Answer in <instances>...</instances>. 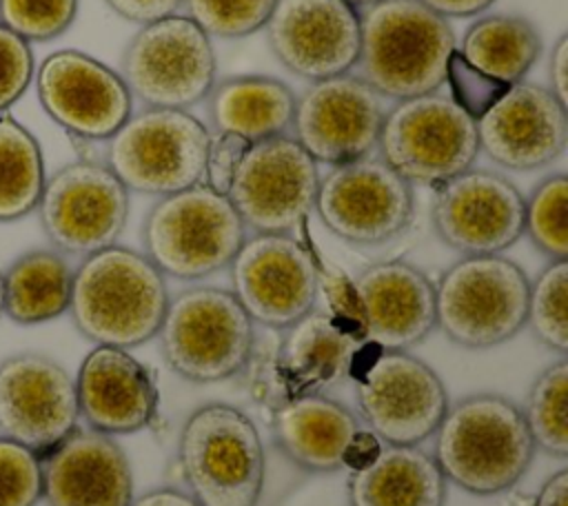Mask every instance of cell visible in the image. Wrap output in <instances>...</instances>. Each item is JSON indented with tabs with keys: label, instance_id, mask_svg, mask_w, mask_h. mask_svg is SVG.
<instances>
[{
	"label": "cell",
	"instance_id": "obj_1",
	"mask_svg": "<svg viewBox=\"0 0 568 506\" xmlns=\"http://www.w3.org/2000/svg\"><path fill=\"white\" fill-rule=\"evenodd\" d=\"M169 291L155 264L129 246L111 244L73 269L69 315L95 346L133 348L158 335Z\"/></svg>",
	"mask_w": 568,
	"mask_h": 506
},
{
	"label": "cell",
	"instance_id": "obj_2",
	"mask_svg": "<svg viewBox=\"0 0 568 506\" xmlns=\"http://www.w3.org/2000/svg\"><path fill=\"white\" fill-rule=\"evenodd\" d=\"M433 435V459L442 475L473 495H497L515 486L537 448L521 408L495 393L448 404Z\"/></svg>",
	"mask_w": 568,
	"mask_h": 506
},
{
	"label": "cell",
	"instance_id": "obj_3",
	"mask_svg": "<svg viewBox=\"0 0 568 506\" xmlns=\"http://www.w3.org/2000/svg\"><path fill=\"white\" fill-rule=\"evenodd\" d=\"M446 18L417 0H379L359 11V78L390 100L437 91L455 53Z\"/></svg>",
	"mask_w": 568,
	"mask_h": 506
},
{
	"label": "cell",
	"instance_id": "obj_4",
	"mask_svg": "<svg viewBox=\"0 0 568 506\" xmlns=\"http://www.w3.org/2000/svg\"><path fill=\"white\" fill-rule=\"evenodd\" d=\"M246 226L229 198L206 182L162 195L142 222L144 255L162 275L202 280L231 264Z\"/></svg>",
	"mask_w": 568,
	"mask_h": 506
},
{
	"label": "cell",
	"instance_id": "obj_5",
	"mask_svg": "<svg viewBox=\"0 0 568 506\" xmlns=\"http://www.w3.org/2000/svg\"><path fill=\"white\" fill-rule=\"evenodd\" d=\"M178 459L197 506H255L264 448L251 417L231 404H204L182 426Z\"/></svg>",
	"mask_w": 568,
	"mask_h": 506
},
{
	"label": "cell",
	"instance_id": "obj_6",
	"mask_svg": "<svg viewBox=\"0 0 568 506\" xmlns=\"http://www.w3.org/2000/svg\"><path fill=\"white\" fill-rule=\"evenodd\" d=\"M530 280L497 255H464L435 284V326L464 348H490L526 326Z\"/></svg>",
	"mask_w": 568,
	"mask_h": 506
},
{
	"label": "cell",
	"instance_id": "obj_7",
	"mask_svg": "<svg viewBox=\"0 0 568 506\" xmlns=\"http://www.w3.org/2000/svg\"><path fill=\"white\" fill-rule=\"evenodd\" d=\"M211 131L189 111L144 107L106 140L104 164L144 195H169L202 182Z\"/></svg>",
	"mask_w": 568,
	"mask_h": 506
},
{
	"label": "cell",
	"instance_id": "obj_8",
	"mask_svg": "<svg viewBox=\"0 0 568 506\" xmlns=\"http://www.w3.org/2000/svg\"><path fill=\"white\" fill-rule=\"evenodd\" d=\"M158 337L173 373L211 384L244 368L253 348V322L231 291L193 286L169 297Z\"/></svg>",
	"mask_w": 568,
	"mask_h": 506
},
{
	"label": "cell",
	"instance_id": "obj_9",
	"mask_svg": "<svg viewBox=\"0 0 568 506\" xmlns=\"http://www.w3.org/2000/svg\"><path fill=\"white\" fill-rule=\"evenodd\" d=\"M375 149L406 182L437 186L475 164V118L437 91L395 100L384 111Z\"/></svg>",
	"mask_w": 568,
	"mask_h": 506
},
{
	"label": "cell",
	"instance_id": "obj_10",
	"mask_svg": "<svg viewBox=\"0 0 568 506\" xmlns=\"http://www.w3.org/2000/svg\"><path fill=\"white\" fill-rule=\"evenodd\" d=\"M211 38L186 16L142 24L120 55V75L131 93L151 109H178L206 100L215 84Z\"/></svg>",
	"mask_w": 568,
	"mask_h": 506
},
{
	"label": "cell",
	"instance_id": "obj_11",
	"mask_svg": "<svg viewBox=\"0 0 568 506\" xmlns=\"http://www.w3.org/2000/svg\"><path fill=\"white\" fill-rule=\"evenodd\" d=\"M317 186V162L284 133L244 149L224 195L246 229L291 233L315 209Z\"/></svg>",
	"mask_w": 568,
	"mask_h": 506
},
{
	"label": "cell",
	"instance_id": "obj_12",
	"mask_svg": "<svg viewBox=\"0 0 568 506\" xmlns=\"http://www.w3.org/2000/svg\"><path fill=\"white\" fill-rule=\"evenodd\" d=\"M36 211L55 251L84 257L122 235L129 191L104 162L75 160L47 178Z\"/></svg>",
	"mask_w": 568,
	"mask_h": 506
},
{
	"label": "cell",
	"instance_id": "obj_13",
	"mask_svg": "<svg viewBox=\"0 0 568 506\" xmlns=\"http://www.w3.org/2000/svg\"><path fill=\"white\" fill-rule=\"evenodd\" d=\"M355 397L373 433L397 446H417L433 437L448 408L439 375L408 351L371 355L359 366Z\"/></svg>",
	"mask_w": 568,
	"mask_h": 506
},
{
	"label": "cell",
	"instance_id": "obj_14",
	"mask_svg": "<svg viewBox=\"0 0 568 506\" xmlns=\"http://www.w3.org/2000/svg\"><path fill=\"white\" fill-rule=\"evenodd\" d=\"M231 293L266 328L284 331L315 308L320 273L311 251L291 233H255L229 264Z\"/></svg>",
	"mask_w": 568,
	"mask_h": 506
},
{
	"label": "cell",
	"instance_id": "obj_15",
	"mask_svg": "<svg viewBox=\"0 0 568 506\" xmlns=\"http://www.w3.org/2000/svg\"><path fill=\"white\" fill-rule=\"evenodd\" d=\"M315 209L322 224L351 244H382L413 220V186L379 155L335 164L320 178Z\"/></svg>",
	"mask_w": 568,
	"mask_h": 506
},
{
	"label": "cell",
	"instance_id": "obj_16",
	"mask_svg": "<svg viewBox=\"0 0 568 506\" xmlns=\"http://www.w3.org/2000/svg\"><path fill=\"white\" fill-rule=\"evenodd\" d=\"M33 80L42 111L80 140L106 142L133 113L122 75L84 51L49 53Z\"/></svg>",
	"mask_w": 568,
	"mask_h": 506
},
{
	"label": "cell",
	"instance_id": "obj_17",
	"mask_svg": "<svg viewBox=\"0 0 568 506\" xmlns=\"http://www.w3.org/2000/svg\"><path fill=\"white\" fill-rule=\"evenodd\" d=\"M384 120L382 98L353 73L311 82L295 95L293 138L322 164H344L375 151Z\"/></svg>",
	"mask_w": 568,
	"mask_h": 506
},
{
	"label": "cell",
	"instance_id": "obj_18",
	"mask_svg": "<svg viewBox=\"0 0 568 506\" xmlns=\"http://www.w3.org/2000/svg\"><path fill=\"white\" fill-rule=\"evenodd\" d=\"M430 217L453 251L497 255L524 235V195L508 178L470 166L435 186Z\"/></svg>",
	"mask_w": 568,
	"mask_h": 506
},
{
	"label": "cell",
	"instance_id": "obj_19",
	"mask_svg": "<svg viewBox=\"0 0 568 506\" xmlns=\"http://www.w3.org/2000/svg\"><path fill=\"white\" fill-rule=\"evenodd\" d=\"M75 380L42 353L0 362V433L44 457L78 428Z\"/></svg>",
	"mask_w": 568,
	"mask_h": 506
},
{
	"label": "cell",
	"instance_id": "obj_20",
	"mask_svg": "<svg viewBox=\"0 0 568 506\" xmlns=\"http://www.w3.org/2000/svg\"><path fill=\"white\" fill-rule=\"evenodd\" d=\"M264 29L277 62L308 82L357 64L359 9L344 0H277Z\"/></svg>",
	"mask_w": 568,
	"mask_h": 506
},
{
	"label": "cell",
	"instance_id": "obj_21",
	"mask_svg": "<svg viewBox=\"0 0 568 506\" xmlns=\"http://www.w3.org/2000/svg\"><path fill=\"white\" fill-rule=\"evenodd\" d=\"M477 142L495 164L535 171L555 162L568 142V113L546 87L508 84L477 118Z\"/></svg>",
	"mask_w": 568,
	"mask_h": 506
},
{
	"label": "cell",
	"instance_id": "obj_22",
	"mask_svg": "<svg viewBox=\"0 0 568 506\" xmlns=\"http://www.w3.org/2000/svg\"><path fill=\"white\" fill-rule=\"evenodd\" d=\"M357 333L377 351H408L435 328V284L424 271L386 260L353 282Z\"/></svg>",
	"mask_w": 568,
	"mask_h": 506
},
{
	"label": "cell",
	"instance_id": "obj_23",
	"mask_svg": "<svg viewBox=\"0 0 568 506\" xmlns=\"http://www.w3.org/2000/svg\"><path fill=\"white\" fill-rule=\"evenodd\" d=\"M47 506H129L131 464L122 446L93 428H75L42 457Z\"/></svg>",
	"mask_w": 568,
	"mask_h": 506
},
{
	"label": "cell",
	"instance_id": "obj_24",
	"mask_svg": "<svg viewBox=\"0 0 568 506\" xmlns=\"http://www.w3.org/2000/svg\"><path fill=\"white\" fill-rule=\"evenodd\" d=\"M75 395L89 428L104 435L135 433L155 417L153 375L124 348H91L78 368Z\"/></svg>",
	"mask_w": 568,
	"mask_h": 506
},
{
	"label": "cell",
	"instance_id": "obj_25",
	"mask_svg": "<svg viewBox=\"0 0 568 506\" xmlns=\"http://www.w3.org/2000/svg\"><path fill=\"white\" fill-rule=\"evenodd\" d=\"M280 451L308 473L342 468L359 439V422L351 408L322 393H300L273 413Z\"/></svg>",
	"mask_w": 568,
	"mask_h": 506
},
{
	"label": "cell",
	"instance_id": "obj_26",
	"mask_svg": "<svg viewBox=\"0 0 568 506\" xmlns=\"http://www.w3.org/2000/svg\"><path fill=\"white\" fill-rule=\"evenodd\" d=\"M362 344L357 328L313 308L284 328L277 364L295 395L322 393L351 373Z\"/></svg>",
	"mask_w": 568,
	"mask_h": 506
},
{
	"label": "cell",
	"instance_id": "obj_27",
	"mask_svg": "<svg viewBox=\"0 0 568 506\" xmlns=\"http://www.w3.org/2000/svg\"><path fill=\"white\" fill-rule=\"evenodd\" d=\"M446 477L419 446L386 444L348 475L351 506H444Z\"/></svg>",
	"mask_w": 568,
	"mask_h": 506
},
{
	"label": "cell",
	"instance_id": "obj_28",
	"mask_svg": "<svg viewBox=\"0 0 568 506\" xmlns=\"http://www.w3.org/2000/svg\"><path fill=\"white\" fill-rule=\"evenodd\" d=\"M213 135H235L246 144L284 135L291 129L295 93L273 75H231L206 95Z\"/></svg>",
	"mask_w": 568,
	"mask_h": 506
},
{
	"label": "cell",
	"instance_id": "obj_29",
	"mask_svg": "<svg viewBox=\"0 0 568 506\" xmlns=\"http://www.w3.org/2000/svg\"><path fill=\"white\" fill-rule=\"evenodd\" d=\"M73 269L55 249H31L2 271L4 315L22 326L42 324L69 311Z\"/></svg>",
	"mask_w": 568,
	"mask_h": 506
},
{
	"label": "cell",
	"instance_id": "obj_30",
	"mask_svg": "<svg viewBox=\"0 0 568 506\" xmlns=\"http://www.w3.org/2000/svg\"><path fill=\"white\" fill-rule=\"evenodd\" d=\"M541 47V36L528 18L490 13L466 29L457 53L481 75L508 87L524 80Z\"/></svg>",
	"mask_w": 568,
	"mask_h": 506
},
{
	"label": "cell",
	"instance_id": "obj_31",
	"mask_svg": "<svg viewBox=\"0 0 568 506\" xmlns=\"http://www.w3.org/2000/svg\"><path fill=\"white\" fill-rule=\"evenodd\" d=\"M44 182L40 142L13 115L0 113V224L33 213Z\"/></svg>",
	"mask_w": 568,
	"mask_h": 506
},
{
	"label": "cell",
	"instance_id": "obj_32",
	"mask_svg": "<svg viewBox=\"0 0 568 506\" xmlns=\"http://www.w3.org/2000/svg\"><path fill=\"white\" fill-rule=\"evenodd\" d=\"M535 446L552 457L568 455V362L557 360L532 382L521 411Z\"/></svg>",
	"mask_w": 568,
	"mask_h": 506
},
{
	"label": "cell",
	"instance_id": "obj_33",
	"mask_svg": "<svg viewBox=\"0 0 568 506\" xmlns=\"http://www.w3.org/2000/svg\"><path fill=\"white\" fill-rule=\"evenodd\" d=\"M526 324L550 351H568V260H550L528 286Z\"/></svg>",
	"mask_w": 568,
	"mask_h": 506
},
{
	"label": "cell",
	"instance_id": "obj_34",
	"mask_svg": "<svg viewBox=\"0 0 568 506\" xmlns=\"http://www.w3.org/2000/svg\"><path fill=\"white\" fill-rule=\"evenodd\" d=\"M524 233L550 260L568 257V178L552 173L524 198Z\"/></svg>",
	"mask_w": 568,
	"mask_h": 506
},
{
	"label": "cell",
	"instance_id": "obj_35",
	"mask_svg": "<svg viewBox=\"0 0 568 506\" xmlns=\"http://www.w3.org/2000/svg\"><path fill=\"white\" fill-rule=\"evenodd\" d=\"M277 0H182L186 18L209 38H246L264 29Z\"/></svg>",
	"mask_w": 568,
	"mask_h": 506
},
{
	"label": "cell",
	"instance_id": "obj_36",
	"mask_svg": "<svg viewBox=\"0 0 568 506\" xmlns=\"http://www.w3.org/2000/svg\"><path fill=\"white\" fill-rule=\"evenodd\" d=\"M80 0H0V24L22 40L49 42L75 22Z\"/></svg>",
	"mask_w": 568,
	"mask_h": 506
},
{
	"label": "cell",
	"instance_id": "obj_37",
	"mask_svg": "<svg viewBox=\"0 0 568 506\" xmlns=\"http://www.w3.org/2000/svg\"><path fill=\"white\" fill-rule=\"evenodd\" d=\"M42 499V457L0 435V506H36Z\"/></svg>",
	"mask_w": 568,
	"mask_h": 506
},
{
	"label": "cell",
	"instance_id": "obj_38",
	"mask_svg": "<svg viewBox=\"0 0 568 506\" xmlns=\"http://www.w3.org/2000/svg\"><path fill=\"white\" fill-rule=\"evenodd\" d=\"M33 75L31 44L0 24V113H7L27 93Z\"/></svg>",
	"mask_w": 568,
	"mask_h": 506
},
{
	"label": "cell",
	"instance_id": "obj_39",
	"mask_svg": "<svg viewBox=\"0 0 568 506\" xmlns=\"http://www.w3.org/2000/svg\"><path fill=\"white\" fill-rule=\"evenodd\" d=\"M446 82L453 84V91H455L453 100L473 118H477L506 89L504 84L481 75L470 64H466L457 53V49L450 55Z\"/></svg>",
	"mask_w": 568,
	"mask_h": 506
},
{
	"label": "cell",
	"instance_id": "obj_40",
	"mask_svg": "<svg viewBox=\"0 0 568 506\" xmlns=\"http://www.w3.org/2000/svg\"><path fill=\"white\" fill-rule=\"evenodd\" d=\"M248 144L235 135H211L206 155V184L220 193H226L229 180Z\"/></svg>",
	"mask_w": 568,
	"mask_h": 506
},
{
	"label": "cell",
	"instance_id": "obj_41",
	"mask_svg": "<svg viewBox=\"0 0 568 506\" xmlns=\"http://www.w3.org/2000/svg\"><path fill=\"white\" fill-rule=\"evenodd\" d=\"M104 4L115 16L142 27L178 13V9L182 7V0H104Z\"/></svg>",
	"mask_w": 568,
	"mask_h": 506
},
{
	"label": "cell",
	"instance_id": "obj_42",
	"mask_svg": "<svg viewBox=\"0 0 568 506\" xmlns=\"http://www.w3.org/2000/svg\"><path fill=\"white\" fill-rule=\"evenodd\" d=\"M548 91L561 102L568 104V36L561 33L550 47L548 55Z\"/></svg>",
	"mask_w": 568,
	"mask_h": 506
},
{
	"label": "cell",
	"instance_id": "obj_43",
	"mask_svg": "<svg viewBox=\"0 0 568 506\" xmlns=\"http://www.w3.org/2000/svg\"><path fill=\"white\" fill-rule=\"evenodd\" d=\"M442 18H473L484 13L495 0H417Z\"/></svg>",
	"mask_w": 568,
	"mask_h": 506
},
{
	"label": "cell",
	"instance_id": "obj_44",
	"mask_svg": "<svg viewBox=\"0 0 568 506\" xmlns=\"http://www.w3.org/2000/svg\"><path fill=\"white\" fill-rule=\"evenodd\" d=\"M129 506H197V502L180 488L162 486V488H153V490L131 499Z\"/></svg>",
	"mask_w": 568,
	"mask_h": 506
},
{
	"label": "cell",
	"instance_id": "obj_45",
	"mask_svg": "<svg viewBox=\"0 0 568 506\" xmlns=\"http://www.w3.org/2000/svg\"><path fill=\"white\" fill-rule=\"evenodd\" d=\"M535 506H568V470H557L541 486Z\"/></svg>",
	"mask_w": 568,
	"mask_h": 506
},
{
	"label": "cell",
	"instance_id": "obj_46",
	"mask_svg": "<svg viewBox=\"0 0 568 506\" xmlns=\"http://www.w3.org/2000/svg\"><path fill=\"white\" fill-rule=\"evenodd\" d=\"M344 2H348V4L355 7V9H364V7H371V4H375V2H379V0H344Z\"/></svg>",
	"mask_w": 568,
	"mask_h": 506
},
{
	"label": "cell",
	"instance_id": "obj_47",
	"mask_svg": "<svg viewBox=\"0 0 568 506\" xmlns=\"http://www.w3.org/2000/svg\"><path fill=\"white\" fill-rule=\"evenodd\" d=\"M4 315V291H2V271H0V317Z\"/></svg>",
	"mask_w": 568,
	"mask_h": 506
}]
</instances>
